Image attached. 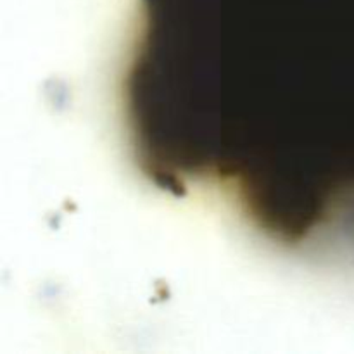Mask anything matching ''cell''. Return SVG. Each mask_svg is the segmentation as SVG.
<instances>
[{"label":"cell","instance_id":"6da1fadb","mask_svg":"<svg viewBox=\"0 0 354 354\" xmlns=\"http://www.w3.org/2000/svg\"><path fill=\"white\" fill-rule=\"evenodd\" d=\"M173 69L221 156L265 199L354 189V0H161Z\"/></svg>","mask_w":354,"mask_h":354}]
</instances>
